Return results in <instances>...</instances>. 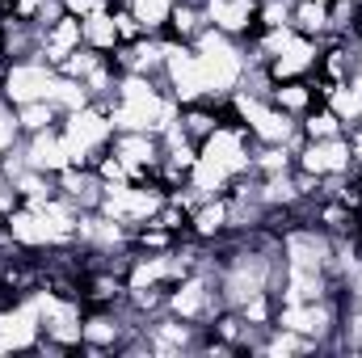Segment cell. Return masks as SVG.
<instances>
[{
	"label": "cell",
	"instance_id": "1",
	"mask_svg": "<svg viewBox=\"0 0 362 358\" xmlns=\"http://www.w3.org/2000/svg\"><path fill=\"white\" fill-rule=\"evenodd\" d=\"M105 110H110L114 131H148V135L169 131L181 114V105L173 101V93L165 89V81L160 76H139V72L118 76Z\"/></svg>",
	"mask_w": 362,
	"mask_h": 358
},
{
	"label": "cell",
	"instance_id": "2",
	"mask_svg": "<svg viewBox=\"0 0 362 358\" xmlns=\"http://www.w3.org/2000/svg\"><path fill=\"white\" fill-rule=\"evenodd\" d=\"M194 59L202 68V85L211 101H228L232 93L245 85V72H249V47L232 34H219L215 25H206L194 42Z\"/></svg>",
	"mask_w": 362,
	"mask_h": 358
},
{
	"label": "cell",
	"instance_id": "3",
	"mask_svg": "<svg viewBox=\"0 0 362 358\" xmlns=\"http://www.w3.org/2000/svg\"><path fill=\"white\" fill-rule=\"evenodd\" d=\"M232 118L257 139V144H291L299 152L303 135H299V118H291L286 110H278L270 101V93H253V89H236L228 97Z\"/></svg>",
	"mask_w": 362,
	"mask_h": 358
},
{
	"label": "cell",
	"instance_id": "4",
	"mask_svg": "<svg viewBox=\"0 0 362 358\" xmlns=\"http://www.w3.org/2000/svg\"><path fill=\"white\" fill-rule=\"evenodd\" d=\"M198 156H202L211 169H219L228 181L249 178V173H253V156H257V139L228 114V118L198 144Z\"/></svg>",
	"mask_w": 362,
	"mask_h": 358
},
{
	"label": "cell",
	"instance_id": "5",
	"mask_svg": "<svg viewBox=\"0 0 362 358\" xmlns=\"http://www.w3.org/2000/svg\"><path fill=\"white\" fill-rule=\"evenodd\" d=\"M59 135L68 144V156L72 165H93L110 144H114V122H110V110L101 101H89L72 114L59 118Z\"/></svg>",
	"mask_w": 362,
	"mask_h": 358
},
{
	"label": "cell",
	"instance_id": "6",
	"mask_svg": "<svg viewBox=\"0 0 362 358\" xmlns=\"http://www.w3.org/2000/svg\"><path fill=\"white\" fill-rule=\"evenodd\" d=\"M219 308H223V295H219V274L211 262H202L185 278H177L169 287V299H165V312H173L181 321H194V325H206Z\"/></svg>",
	"mask_w": 362,
	"mask_h": 358
},
{
	"label": "cell",
	"instance_id": "7",
	"mask_svg": "<svg viewBox=\"0 0 362 358\" xmlns=\"http://www.w3.org/2000/svg\"><path fill=\"white\" fill-rule=\"evenodd\" d=\"M165 190L156 185V181H122V185H105L101 190V202H97V211L105 215V219H114V224H122V228H144V224H152V215L165 207Z\"/></svg>",
	"mask_w": 362,
	"mask_h": 358
},
{
	"label": "cell",
	"instance_id": "8",
	"mask_svg": "<svg viewBox=\"0 0 362 358\" xmlns=\"http://www.w3.org/2000/svg\"><path fill=\"white\" fill-rule=\"evenodd\" d=\"M55 85H59V68H51L47 59L30 55V59H13L4 68V81L0 89L13 105H25V101H51L55 97Z\"/></svg>",
	"mask_w": 362,
	"mask_h": 358
},
{
	"label": "cell",
	"instance_id": "9",
	"mask_svg": "<svg viewBox=\"0 0 362 358\" xmlns=\"http://www.w3.org/2000/svg\"><path fill=\"white\" fill-rule=\"evenodd\" d=\"M42 346V316L30 295H17L0 308V350L4 354H25Z\"/></svg>",
	"mask_w": 362,
	"mask_h": 358
},
{
	"label": "cell",
	"instance_id": "10",
	"mask_svg": "<svg viewBox=\"0 0 362 358\" xmlns=\"http://www.w3.org/2000/svg\"><path fill=\"white\" fill-rule=\"evenodd\" d=\"M320 51H325V38H308V34H291L270 59H266V76L270 85H282V81H308L316 76L320 68Z\"/></svg>",
	"mask_w": 362,
	"mask_h": 358
},
{
	"label": "cell",
	"instance_id": "11",
	"mask_svg": "<svg viewBox=\"0 0 362 358\" xmlns=\"http://www.w3.org/2000/svg\"><path fill=\"white\" fill-rule=\"evenodd\" d=\"M206 337V325H194V321H181L173 312H156L144 321V342H148V354H194Z\"/></svg>",
	"mask_w": 362,
	"mask_h": 358
},
{
	"label": "cell",
	"instance_id": "12",
	"mask_svg": "<svg viewBox=\"0 0 362 358\" xmlns=\"http://www.w3.org/2000/svg\"><path fill=\"white\" fill-rule=\"evenodd\" d=\"M295 169L308 173V178L325 181V178H346L354 169L350 161V144H346V131L341 135H329V139H303L299 152H295Z\"/></svg>",
	"mask_w": 362,
	"mask_h": 358
},
{
	"label": "cell",
	"instance_id": "13",
	"mask_svg": "<svg viewBox=\"0 0 362 358\" xmlns=\"http://www.w3.org/2000/svg\"><path fill=\"white\" fill-rule=\"evenodd\" d=\"M160 81L165 89L173 93L177 105H194L206 97V85H202V68L194 59V47L189 42H169V55H165V68H160Z\"/></svg>",
	"mask_w": 362,
	"mask_h": 358
},
{
	"label": "cell",
	"instance_id": "14",
	"mask_svg": "<svg viewBox=\"0 0 362 358\" xmlns=\"http://www.w3.org/2000/svg\"><path fill=\"white\" fill-rule=\"evenodd\" d=\"M110 152L131 169V181H152L165 148H160V135H148V131H114V144Z\"/></svg>",
	"mask_w": 362,
	"mask_h": 358
},
{
	"label": "cell",
	"instance_id": "15",
	"mask_svg": "<svg viewBox=\"0 0 362 358\" xmlns=\"http://www.w3.org/2000/svg\"><path fill=\"white\" fill-rule=\"evenodd\" d=\"M81 47H85V30L76 13H59L55 21L38 25V59H47L51 68H64Z\"/></svg>",
	"mask_w": 362,
	"mask_h": 358
},
{
	"label": "cell",
	"instance_id": "16",
	"mask_svg": "<svg viewBox=\"0 0 362 358\" xmlns=\"http://www.w3.org/2000/svg\"><path fill=\"white\" fill-rule=\"evenodd\" d=\"M257 4L262 0H202V13H206V25H215L219 34L249 42L257 34Z\"/></svg>",
	"mask_w": 362,
	"mask_h": 358
},
{
	"label": "cell",
	"instance_id": "17",
	"mask_svg": "<svg viewBox=\"0 0 362 358\" xmlns=\"http://www.w3.org/2000/svg\"><path fill=\"white\" fill-rule=\"evenodd\" d=\"M21 156H25V165H30V169L51 173V178H59V173L72 165V156H68V144H64L59 127H47V131H38V135H21Z\"/></svg>",
	"mask_w": 362,
	"mask_h": 358
},
{
	"label": "cell",
	"instance_id": "18",
	"mask_svg": "<svg viewBox=\"0 0 362 358\" xmlns=\"http://www.w3.org/2000/svg\"><path fill=\"white\" fill-rule=\"evenodd\" d=\"M189 236L202 245H215L223 236H232V198L215 194V198H198L189 207Z\"/></svg>",
	"mask_w": 362,
	"mask_h": 358
},
{
	"label": "cell",
	"instance_id": "19",
	"mask_svg": "<svg viewBox=\"0 0 362 358\" xmlns=\"http://www.w3.org/2000/svg\"><path fill=\"white\" fill-rule=\"evenodd\" d=\"M59 198H68L76 211H97V202H101V190H105V181L97 178V169L93 165H68L59 178Z\"/></svg>",
	"mask_w": 362,
	"mask_h": 358
},
{
	"label": "cell",
	"instance_id": "20",
	"mask_svg": "<svg viewBox=\"0 0 362 358\" xmlns=\"http://www.w3.org/2000/svg\"><path fill=\"white\" fill-rule=\"evenodd\" d=\"M320 346L316 342H308V337H299L295 329H282V325H270L262 337H257V346H253V354H270V358H295V354H316Z\"/></svg>",
	"mask_w": 362,
	"mask_h": 358
},
{
	"label": "cell",
	"instance_id": "21",
	"mask_svg": "<svg viewBox=\"0 0 362 358\" xmlns=\"http://www.w3.org/2000/svg\"><path fill=\"white\" fill-rule=\"evenodd\" d=\"M270 101L278 110H286L291 118H303L312 105H320V93H316V81H282V85H270Z\"/></svg>",
	"mask_w": 362,
	"mask_h": 358
},
{
	"label": "cell",
	"instance_id": "22",
	"mask_svg": "<svg viewBox=\"0 0 362 358\" xmlns=\"http://www.w3.org/2000/svg\"><path fill=\"white\" fill-rule=\"evenodd\" d=\"M81 30H85V47L101 51V55H114L118 51V21H114V4L110 8H97L89 17H81Z\"/></svg>",
	"mask_w": 362,
	"mask_h": 358
},
{
	"label": "cell",
	"instance_id": "23",
	"mask_svg": "<svg viewBox=\"0 0 362 358\" xmlns=\"http://www.w3.org/2000/svg\"><path fill=\"white\" fill-rule=\"evenodd\" d=\"M202 30H206V13H202V4H198V0H177V8H173L165 34H169L173 42H194Z\"/></svg>",
	"mask_w": 362,
	"mask_h": 358
},
{
	"label": "cell",
	"instance_id": "24",
	"mask_svg": "<svg viewBox=\"0 0 362 358\" xmlns=\"http://www.w3.org/2000/svg\"><path fill=\"white\" fill-rule=\"evenodd\" d=\"M13 190H17V198L21 202H30V207H38V202H51L55 194H59V185H55V178L51 173H38V169H21V173H13Z\"/></svg>",
	"mask_w": 362,
	"mask_h": 358
},
{
	"label": "cell",
	"instance_id": "25",
	"mask_svg": "<svg viewBox=\"0 0 362 358\" xmlns=\"http://www.w3.org/2000/svg\"><path fill=\"white\" fill-rule=\"evenodd\" d=\"M291 30L308 38H329V4L316 0H295L291 4Z\"/></svg>",
	"mask_w": 362,
	"mask_h": 358
},
{
	"label": "cell",
	"instance_id": "26",
	"mask_svg": "<svg viewBox=\"0 0 362 358\" xmlns=\"http://www.w3.org/2000/svg\"><path fill=\"white\" fill-rule=\"evenodd\" d=\"M325 105L350 127V122H362V81H346V85H333V93L325 97Z\"/></svg>",
	"mask_w": 362,
	"mask_h": 358
},
{
	"label": "cell",
	"instance_id": "27",
	"mask_svg": "<svg viewBox=\"0 0 362 358\" xmlns=\"http://www.w3.org/2000/svg\"><path fill=\"white\" fill-rule=\"evenodd\" d=\"M341 131H346V122H341L325 101L312 105V110L299 118V135H303V139H329V135H341Z\"/></svg>",
	"mask_w": 362,
	"mask_h": 358
},
{
	"label": "cell",
	"instance_id": "28",
	"mask_svg": "<svg viewBox=\"0 0 362 358\" xmlns=\"http://www.w3.org/2000/svg\"><path fill=\"white\" fill-rule=\"evenodd\" d=\"M122 4H131V13L139 17L144 34H165L169 17H173V8H177V0H122Z\"/></svg>",
	"mask_w": 362,
	"mask_h": 358
},
{
	"label": "cell",
	"instance_id": "29",
	"mask_svg": "<svg viewBox=\"0 0 362 358\" xmlns=\"http://www.w3.org/2000/svg\"><path fill=\"white\" fill-rule=\"evenodd\" d=\"M59 110L51 105V101H25V105H17V122H21V135H38V131H47V127H59Z\"/></svg>",
	"mask_w": 362,
	"mask_h": 358
},
{
	"label": "cell",
	"instance_id": "30",
	"mask_svg": "<svg viewBox=\"0 0 362 358\" xmlns=\"http://www.w3.org/2000/svg\"><path fill=\"white\" fill-rule=\"evenodd\" d=\"M13 144H21V122H17V105L0 89V152H8Z\"/></svg>",
	"mask_w": 362,
	"mask_h": 358
},
{
	"label": "cell",
	"instance_id": "31",
	"mask_svg": "<svg viewBox=\"0 0 362 358\" xmlns=\"http://www.w3.org/2000/svg\"><path fill=\"white\" fill-rule=\"evenodd\" d=\"M93 169H97V178L105 181V185H122V181H131V169H127V165H122V161H118L110 148H105V152L93 161Z\"/></svg>",
	"mask_w": 362,
	"mask_h": 358
},
{
	"label": "cell",
	"instance_id": "32",
	"mask_svg": "<svg viewBox=\"0 0 362 358\" xmlns=\"http://www.w3.org/2000/svg\"><path fill=\"white\" fill-rule=\"evenodd\" d=\"M346 144H350V161H354V169L362 165V122H350L346 127Z\"/></svg>",
	"mask_w": 362,
	"mask_h": 358
},
{
	"label": "cell",
	"instance_id": "33",
	"mask_svg": "<svg viewBox=\"0 0 362 358\" xmlns=\"http://www.w3.org/2000/svg\"><path fill=\"white\" fill-rule=\"evenodd\" d=\"M316 4H333V0H316Z\"/></svg>",
	"mask_w": 362,
	"mask_h": 358
},
{
	"label": "cell",
	"instance_id": "34",
	"mask_svg": "<svg viewBox=\"0 0 362 358\" xmlns=\"http://www.w3.org/2000/svg\"><path fill=\"white\" fill-rule=\"evenodd\" d=\"M358 81H362V64H358Z\"/></svg>",
	"mask_w": 362,
	"mask_h": 358
},
{
	"label": "cell",
	"instance_id": "35",
	"mask_svg": "<svg viewBox=\"0 0 362 358\" xmlns=\"http://www.w3.org/2000/svg\"><path fill=\"white\" fill-rule=\"evenodd\" d=\"M358 47H362V38H358Z\"/></svg>",
	"mask_w": 362,
	"mask_h": 358
},
{
	"label": "cell",
	"instance_id": "36",
	"mask_svg": "<svg viewBox=\"0 0 362 358\" xmlns=\"http://www.w3.org/2000/svg\"><path fill=\"white\" fill-rule=\"evenodd\" d=\"M0 156H4V152H0Z\"/></svg>",
	"mask_w": 362,
	"mask_h": 358
}]
</instances>
